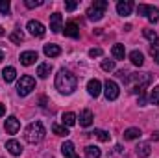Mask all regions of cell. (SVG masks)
<instances>
[{"label": "cell", "mask_w": 159, "mask_h": 158, "mask_svg": "<svg viewBox=\"0 0 159 158\" xmlns=\"http://www.w3.org/2000/svg\"><path fill=\"white\" fill-rule=\"evenodd\" d=\"M76 86H78V78L76 75H72L70 71L67 69H59L57 75H56V89L63 95H70L76 91Z\"/></svg>", "instance_id": "cell-1"}, {"label": "cell", "mask_w": 159, "mask_h": 158, "mask_svg": "<svg viewBox=\"0 0 159 158\" xmlns=\"http://www.w3.org/2000/svg\"><path fill=\"white\" fill-rule=\"evenodd\" d=\"M44 134H46V130H44L43 123H41V121H34V123L28 125L24 138H26L28 143H39V141L44 140Z\"/></svg>", "instance_id": "cell-2"}, {"label": "cell", "mask_w": 159, "mask_h": 158, "mask_svg": "<svg viewBox=\"0 0 159 158\" xmlns=\"http://www.w3.org/2000/svg\"><path fill=\"white\" fill-rule=\"evenodd\" d=\"M107 2L106 0H94L93 4H91V7L87 9V19L89 21H100L104 15H106V9H107Z\"/></svg>", "instance_id": "cell-3"}, {"label": "cell", "mask_w": 159, "mask_h": 158, "mask_svg": "<svg viewBox=\"0 0 159 158\" xmlns=\"http://www.w3.org/2000/svg\"><path fill=\"white\" fill-rule=\"evenodd\" d=\"M34 89H35V80L32 78L30 75H24V77H20V80L17 82V93H19L20 97H26V95H30Z\"/></svg>", "instance_id": "cell-4"}, {"label": "cell", "mask_w": 159, "mask_h": 158, "mask_svg": "<svg viewBox=\"0 0 159 158\" xmlns=\"http://www.w3.org/2000/svg\"><path fill=\"white\" fill-rule=\"evenodd\" d=\"M104 95H106L107 101H115V99H119V95H120L119 84L113 82V80H106V84H104Z\"/></svg>", "instance_id": "cell-5"}, {"label": "cell", "mask_w": 159, "mask_h": 158, "mask_svg": "<svg viewBox=\"0 0 159 158\" xmlns=\"http://www.w3.org/2000/svg\"><path fill=\"white\" fill-rule=\"evenodd\" d=\"M26 28H28V32H30L32 36H35V37H43V36L46 34V30H44L43 22H39V21H28Z\"/></svg>", "instance_id": "cell-6"}, {"label": "cell", "mask_w": 159, "mask_h": 158, "mask_svg": "<svg viewBox=\"0 0 159 158\" xmlns=\"http://www.w3.org/2000/svg\"><path fill=\"white\" fill-rule=\"evenodd\" d=\"M50 30L54 32V34H59L61 30H63V19H61V13H52L50 15Z\"/></svg>", "instance_id": "cell-7"}, {"label": "cell", "mask_w": 159, "mask_h": 158, "mask_svg": "<svg viewBox=\"0 0 159 158\" xmlns=\"http://www.w3.org/2000/svg\"><path fill=\"white\" fill-rule=\"evenodd\" d=\"M6 132L7 134H17L19 132V128H20V121L15 117V116H9V117L6 119Z\"/></svg>", "instance_id": "cell-8"}, {"label": "cell", "mask_w": 159, "mask_h": 158, "mask_svg": "<svg viewBox=\"0 0 159 158\" xmlns=\"http://www.w3.org/2000/svg\"><path fill=\"white\" fill-rule=\"evenodd\" d=\"M87 91H89L91 97H98V95L102 93V82L96 80V78L89 80V82H87Z\"/></svg>", "instance_id": "cell-9"}, {"label": "cell", "mask_w": 159, "mask_h": 158, "mask_svg": "<svg viewBox=\"0 0 159 158\" xmlns=\"http://www.w3.org/2000/svg\"><path fill=\"white\" fill-rule=\"evenodd\" d=\"M6 149H7V153L13 155V156H20V155H22V145H20L17 140H9V141H6Z\"/></svg>", "instance_id": "cell-10"}, {"label": "cell", "mask_w": 159, "mask_h": 158, "mask_svg": "<svg viewBox=\"0 0 159 158\" xmlns=\"http://www.w3.org/2000/svg\"><path fill=\"white\" fill-rule=\"evenodd\" d=\"M131 9H133V2H129V0H120L117 4V13L122 17H128L131 13Z\"/></svg>", "instance_id": "cell-11"}, {"label": "cell", "mask_w": 159, "mask_h": 158, "mask_svg": "<svg viewBox=\"0 0 159 158\" xmlns=\"http://www.w3.org/2000/svg\"><path fill=\"white\" fill-rule=\"evenodd\" d=\"M63 32H65V36H67V37H72V39H78V37H80L78 24H76V22H72V21L65 24V30H63Z\"/></svg>", "instance_id": "cell-12"}, {"label": "cell", "mask_w": 159, "mask_h": 158, "mask_svg": "<svg viewBox=\"0 0 159 158\" xmlns=\"http://www.w3.org/2000/svg\"><path fill=\"white\" fill-rule=\"evenodd\" d=\"M35 60H37V52L35 50H26V52L20 54V63L22 65H34Z\"/></svg>", "instance_id": "cell-13"}, {"label": "cell", "mask_w": 159, "mask_h": 158, "mask_svg": "<svg viewBox=\"0 0 159 158\" xmlns=\"http://www.w3.org/2000/svg\"><path fill=\"white\" fill-rule=\"evenodd\" d=\"M61 153H63L65 158H80L78 155H76V149H74V143H72V141H65V143L61 145Z\"/></svg>", "instance_id": "cell-14"}, {"label": "cell", "mask_w": 159, "mask_h": 158, "mask_svg": "<svg viewBox=\"0 0 159 158\" xmlns=\"http://www.w3.org/2000/svg\"><path fill=\"white\" fill-rule=\"evenodd\" d=\"M78 119H80V125L87 128V126H91V125H93V119H94V116H93V112H91V110H83V112L80 114Z\"/></svg>", "instance_id": "cell-15"}, {"label": "cell", "mask_w": 159, "mask_h": 158, "mask_svg": "<svg viewBox=\"0 0 159 158\" xmlns=\"http://www.w3.org/2000/svg\"><path fill=\"white\" fill-rule=\"evenodd\" d=\"M43 52H44V56H48V58H56V56L61 54V48H59L57 45H54V43H48V45H44Z\"/></svg>", "instance_id": "cell-16"}, {"label": "cell", "mask_w": 159, "mask_h": 158, "mask_svg": "<svg viewBox=\"0 0 159 158\" xmlns=\"http://www.w3.org/2000/svg\"><path fill=\"white\" fill-rule=\"evenodd\" d=\"M135 153H137V156L146 158V156H150V153H152V147H150V143H139V145L135 147Z\"/></svg>", "instance_id": "cell-17"}, {"label": "cell", "mask_w": 159, "mask_h": 158, "mask_svg": "<svg viewBox=\"0 0 159 158\" xmlns=\"http://www.w3.org/2000/svg\"><path fill=\"white\" fill-rule=\"evenodd\" d=\"M129 62H131L133 65L141 67V65L144 63V56H143V52H139V50H131V52H129Z\"/></svg>", "instance_id": "cell-18"}, {"label": "cell", "mask_w": 159, "mask_h": 158, "mask_svg": "<svg viewBox=\"0 0 159 158\" xmlns=\"http://www.w3.org/2000/svg\"><path fill=\"white\" fill-rule=\"evenodd\" d=\"M141 134H143V132H141L137 126H129V128L124 130V140H139Z\"/></svg>", "instance_id": "cell-19"}, {"label": "cell", "mask_w": 159, "mask_h": 158, "mask_svg": "<svg viewBox=\"0 0 159 158\" xmlns=\"http://www.w3.org/2000/svg\"><path fill=\"white\" fill-rule=\"evenodd\" d=\"M2 78L6 80V84H11L13 80L17 78V71H15V67H6V69L2 71Z\"/></svg>", "instance_id": "cell-20"}, {"label": "cell", "mask_w": 159, "mask_h": 158, "mask_svg": "<svg viewBox=\"0 0 159 158\" xmlns=\"http://www.w3.org/2000/svg\"><path fill=\"white\" fill-rule=\"evenodd\" d=\"M111 54H113V58L115 60H124V56H126V48H124V45H113V48H111Z\"/></svg>", "instance_id": "cell-21"}, {"label": "cell", "mask_w": 159, "mask_h": 158, "mask_svg": "<svg viewBox=\"0 0 159 158\" xmlns=\"http://www.w3.org/2000/svg\"><path fill=\"white\" fill-rule=\"evenodd\" d=\"M50 73H52V65L50 63H41L39 67H37V77L39 78H48Z\"/></svg>", "instance_id": "cell-22"}, {"label": "cell", "mask_w": 159, "mask_h": 158, "mask_svg": "<svg viewBox=\"0 0 159 158\" xmlns=\"http://www.w3.org/2000/svg\"><path fill=\"white\" fill-rule=\"evenodd\" d=\"M143 36L150 41L152 45H157L159 43V36L156 34V30H152V28H144V30H143Z\"/></svg>", "instance_id": "cell-23"}, {"label": "cell", "mask_w": 159, "mask_h": 158, "mask_svg": "<svg viewBox=\"0 0 159 158\" xmlns=\"http://www.w3.org/2000/svg\"><path fill=\"white\" fill-rule=\"evenodd\" d=\"M85 156L87 158H100L102 156V151L96 145H87L85 147Z\"/></svg>", "instance_id": "cell-24"}, {"label": "cell", "mask_w": 159, "mask_h": 158, "mask_svg": "<svg viewBox=\"0 0 159 158\" xmlns=\"http://www.w3.org/2000/svg\"><path fill=\"white\" fill-rule=\"evenodd\" d=\"M76 121H78V116H76V114H72V112L63 114V125H65V126H74Z\"/></svg>", "instance_id": "cell-25"}, {"label": "cell", "mask_w": 159, "mask_h": 158, "mask_svg": "<svg viewBox=\"0 0 159 158\" xmlns=\"http://www.w3.org/2000/svg\"><path fill=\"white\" fill-rule=\"evenodd\" d=\"M52 132L56 134V136H69V128L65 126V125H52Z\"/></svg>", "instance_id": "cell-26"}, {"label": "cell", "mask_w": 159, "mask_h": 158, "mask_svg": "<svg viewBox=\"0 0 159 158\" xmlns=\"http://www.w3.org/2000/svg\"><path fill=\"white\" fill-rule=\"evenodd\" d=\"M150 22H157L159 21V7H156V6H150V9H148V17H146Z\"/></svg>", "instance_id": "cell-27"}, {"label": "cell", "mask_w": 159, "mask_h": 158, "mask_svg": "<svg viewBox=\"0 0 159 158\" xmlns=\"http://www.w3.org/2000/svg\"><path fill=\"white\" fill-rule=\"evenodd\" d=\"M100 141H109L111 140V136H109V132H106V130H102V128H94V132H93Z\"/></svg>", "instance_id": "cell-28"}, {"label": "cell", "mask_w": 159, "mask_h": 158, "mask_svg": "<svg viewBox=\"0 0 159 158\" xmlns=\"http://www.w3.org/2000/svg\"><path fill=\"white\" fill-rule=\"evenodd\" d=\"M115 67H117V63H115V60H104L102 62V69L104 71H115Z\"/></svg>", "instance_id": "cell-29"}, {"label": "cell", "mask_w": 159, "mask_h": 158, "mask_svg": "<svg viewBox=\"0 0 159 158\" xmlns=\"http://www.w3.org/2000/svg\"><path fill=\"white\" fill-rule=\"evenodd\" d=\"M150 102H152V104H159V86L152 89V93H150Z\"/></svg>", "instance_id": "cell-30"}, {"label": "cell", "mask_w": 159, "mask_h": 158, "mask_svg": "<svg viewBox=\"0 0 159 158\" xmlns=\"http://www.w3.org/2000/svg\"><path fill=\"white\" fill-rule=\"evenodd\" d=\"M148 9H150V6H146V4H139L137 6V13L141 17H148Z\"/></svg>", "instance_id": "cell-31"}, {"label": "cell", "mask_w": 159, "mask_h": 158, "mask_svg": "<svg viewBox=\"0 0 159 158\" xmlns=\"http://www.w3.org/2000/svg\"><path fill=\"white\" fill-rule=\"evenodd\" d=\"M9 2L7 0H0V13L2 15H9Z\"/></svg>", "instance_id": "cell-32"}, {"label": "cell", "mask_w": 159, "mask_h": 158, "mask_svg": "<svg viewBox=\"0 0 159 158\" xmlns=\"http://www.w3.org/2000/svg\"><path fill=\"white\" fill-rule=\"evenodd\" d=\"M150 54H152V58L156 60V63H159V45H152V47H150Z\"/></svg>", "instance_id": "cell-33"}, {"label": "cell", "mask_w": 159, "mask_h": 158, "mask_svg": "<svg viewBox=\"0 0 159 158\" xmlns=\"http://www.w3.org/2000/svg\"><path fill=\"white\" fill-rule=\"evenodd\" d=\"M9 39L13 41V43H22V41H24V36H22L20 32H13V34L9 36Z\"/></svg>", "instance_id": "cell-34"}, {"label": "cell", "mask_w": 159, "mask_h": 158, "mask_svg": "<svg viewBox=\"0 0 159 158\" xmlns=\"http://www.w3.org/2000/svg\"><path fill=\"white\" fill-rule=\"evenodd\" d=\"M24 6L30 7V9H32V7H39V6H43V0H26Z\"/></svg>", "instance_id": "cell-35"}, {"label": "cell", "mask_w": 159, "mask_h": 158, "mask_svg": "<svg viewBox=\"0 0 159 158\" xmlns=\"http://www.w3.org/2000/svg\"><path fill=\"white\" fill-rule=\"evenodd\" d=\"M78 7V2H65V9L67 11H74Z\"/></svg>", "instance_id": "cell-36"}, {"label": "cell", "mask_w": 159, "mask_h": 158, "mask_svg": "<svg viewBox=\"0 0 159 158\" xmlns=\"http://www.w3.org/2000/svg\"><path fill=\"white\" fill-rule=\"evenodd\" d=\"M89 56H91V58H98V56H102V48H91V50H89Z\"/></svg>", "instance_id": "cell-37"}, {"label": "cell", "mask_w": 159, "mask_h": 158, "mask_svg": "<svg viewBox=\"0 0 159 158\" xmlns=\"http://www.w3.org/2000/svg\"><path fill=\"white\" fill-rule=\"evenodd\" d=\"M146 104V97H144V91L139 95V106H144Z\"/></svg>", "instance_id": "cell-38"}, {"label": "cell", "mask_w": 159, "mask_h": 158, "mask_svg": "<svg viewBox=\"0 0 159 158\" xmlns=\"http://www.w3.org/2000/svg\"><path fill=\"white\" fill-rule=\"evenodd\" d=\"M4 114H6V106H4V104H2V102H0V117H2V116H4Z\"/></svg>", "instance_id": "cell-39"}, {"label": "cell", "mask_w": 159, "mask_h": 158, "mask_svg": "<svg viewBox=\"0 0 159 158\" xmlns=\"http://www.w3.org/2000/svg\"><path fill=\"white\" fill-rule=\"evenodd\" d=\"M4 34H6V30H4V28H2V26H0V37H2V36H4Z\"/></svg>", "instance_id": "cell-40"}, {"label": "cell", "mask_w": 159, "mask_h": 158, "mask_svg": "<svg viewBox=\"0 0 159 158\" xmlns=\"http://www.w3.org/2000/svg\"><path fill=\"white\" fill-rule=\"evenodd\" d=\"M2 60H4V52L0 50V62H2Z\"/></svg>", "instance_id": "cell-41"}]
</instances>
